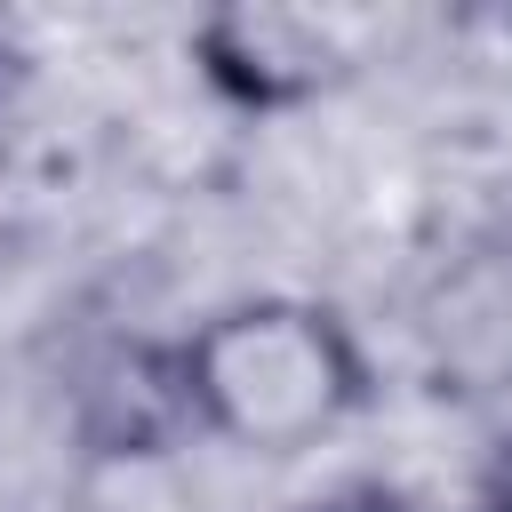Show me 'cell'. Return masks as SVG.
Wrapping results in <instances>:
<instances>
[{
  "instance_id": "1",
  "label": "cell",
  "mask_w": 512,
  "mask_h": 512,
  "mask_svg": "<svg viewBox=\"0 0 512 512\" xmlns=\"http://www.w3.org/2000/svg\"><path fill=\"white\" fill-rule=\"evenodd\" d=\"M168 384L208 440L240 456H304L368 400V360L328 304L240 296L176 344Z\"/></svg>"
},
{
  "instance_id": "2",
  "label": "cell",
  "mask_w": 512,
  "mask_h": 512,
  "mask_svg": "<svg viewBox=\"0 0 512 512\" xmlns=\"http://www.w3.org/2000/svg\"><path fill=\"white\" fill-rule=\"evenodd\" d=\"M416 352L440 392L504 400L512 392V224L464 232L416 288Z\"/></svg>"
},
{
  "instance_id": "5",
  "label": "cell",
  "mask_w": 512,
  "mask_h": 512,
  "mask_svg": "<svg viewBox=\"0 0 512 512\" xmlns=\"http://www.w3.org/2000/svg\"><path fill=\"white\" fill-rule=\"evenodd\" d=\"M480 512H512V464H504V480H496V496H488Z\"/></svg>"
},
{
  "instance_id": "4",
  "label": "cell",
  "mask_w": 512,
  "mask_h": 512,
  "mask_svg": "<svg viewBox=\"0 0 512 512\" xmlns=\"http://www.w3.org/2000/svg\"><path fill=\"white\" fill-rule=\"evenodd\" d=\"M312 512H400V504L376 496V488H360V496H328V504H312Z\"/></svg>"
},
{
  "instance_id": "3",
  "label": "cell",
  "mask_w": 512,
  "mask_h": 512,
  "mask_svg": "<svg viewBox=\"0 0 512 512\" xmlns=\"http://www.w3.org/2000/svg\"><path fill=\"white\" fill-rule=\"evenodd\" d=\"M200 72L248 112L312 104L352 72V32L312 8H216L200 24Z\"/></svg>"
}]
</instances>
